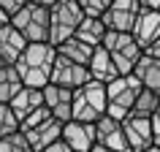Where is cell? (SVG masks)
<instances>
[{"label": "cell", "instance_id": "cell-1", "mask_svg": "<svg viewBox=\"0 0 160 152\" xmlns=\"http://www.w3.org/2000/svg\"><path fill=\"white\" fill-rule=\"evenodd\" d=\"M57 60V52L49 41L43 43H27L22 54L14 63V71H17L22 87H30V90H41V87L49 84V73L52 65Z\"/></svg>", "mask_w": 160, "mask_h": 152}, {"label": "cell", "instance_id": "cell-2", "mask_svg": "<svg viewBox=\"0 0 160 152\" xmlns=\"http://www.w3.org/2000/svg\"><path fill=\"white\" fill-rule=\"evenodd\" d=\"M106 114V90L98 82H87L71 95V119L95 125Z\"/></svg>", "mask_w": 160, "mask_h": 152}, {"label": "cell", "instance_id": "cell-3", "mask_svg": "<svg viewBox=\"0 0 160 152\" xmlns=\"http://www.w3.org/2000/svg\"><path fill=\"white\" fill-rule=\"evenodd\" d=\"M8 25L25 38V43H43V41H49V8L25 3L17 14L8 17Z\"/></svg>", "mask_w": 160, "mask_h": 152}, {"label": "cell", "instance_id": "cell-4", "mask_svg": "<svg viewBox=\"0 0 160 152\" xmlns=\"http://www.w3.org/2000/svg\"><path fill=\"white\" fill-rule=\"evenodd\" d=\"M103 90H106V117L122 122L133 109V101H136V95L141 93V84L128 73V76L111 79L109 84H103Z\"/></svg>", "mask_w": 160, "mask_h": 152}, {"label": "cell", "instance_id": "cell-5", "mask_svg": "<svg viewBox=\"0 0 160 152\" xmlns=\"http://www.w3.org/2000/svg\"><path fill=\"white\" fill-rule=\"evenodd\" d=\"M82 19H84V14L76 6V0H60V3H54L49 8V43L57 46V43L68 41L76 33V27H79Z\"/></svg>", "mask_w": 160, "mask_h": 152}, {"label": "cell", "instance_id": "cell-6", "mask_svg": "<svg viewBox=\"0 0 160 152\" xmlns=\"http://www.w3.org/2000/svg\"><path fill=\"white\" fill-rule=\"evenodd\" d=\"M101 46L111 57V63H114V68H117L119 76H128L133 71L136 60L141 57V49L136 46V41L130 38V33H111V30H106Z\"/></svg>", "mask_w": 160, "mask_h": 152}, {"label": "cell", "instance_id": "cell-7", "mask_svg": "<svg viewBox=\"0 0 160 152\" xmlns=\"http://www.w3.org/2000/svg\"><path fill=\"white\" fill-rule=\"evenodd\" d=\"M138 11H141V6L136 0H111L109 8L101 17V25L106 30H111V33H130Z\"/></svg>", "mask_w": 160, "mask_h": 152}, {"label": "cell", "instance_id": "cell-8", "mask_svg": "<svg viewBox=\"0 0 160 152\" xmlns=\"http://www.w3.org/2000/svg\"><path fill=\"white\" fill-rule=\"evenodd\" d=\"M90 82V73H87L84 65H76L71 60L65 57H57L54 60V65H52V73H49V84H57L62 90H79L82 84Z\"/></svg>", "mask_w": 160, "mask_h": 152}, {"label": "cell", "instance_id": "cell-9", "mask_svg": "<svg viewBox=\"0 0 160 152\" xmlns=\"http://www.w3.org/2000/svg\"><path fill=\"white\" fill-rule=\"evenodd\" d=\"M122 136L130 152H144L147 147H158L152 139V128H149V117H125L122 122Z\"/></svg>", "mask_w": 160, "mask_h": 152}, {"label": "cell", "instance_id": "cell-10", "mask_svg": "<svg viewBox=\"0 0 160 152\" xmlns=\"http://www.w3.org/2000/svg\"><path fill=\"white\" fill-rule=\"evenodd\" d=\"M130 38L136 41L138 49H147L152 41H160V11H138V17L130 27Z\"/></svg>", "mask_w": 160, "mask_h": 152}, {"label": "cell", "instance_id": "cell-11", "mask_svg": "<svg viewBox=\"0 0 160 152\" xmlns=\"http://www.w3.org/2000/svg\"><path fill=\"white\" fill-rule=\"evenodd\" d=\"M60 141L71 152H90L95 147V128L87 122H65L60 130Z\"/></svg>", "mask_w": 160, "mask_h": 152}, {"label": "cell", "instance_id": "cell-12", "mask_svg": "<svg viewBox=\"0 0 160 152\" xmlns=\"http://www.w3.org/2000/svg\"><path fill=\"white\" fill-rule=\"evenodd\" d=\"M92 128H95V144H98V147L111 149V152H130L128 144H125V136H122L119 119H111V117L103 114Z\"/></svg>", "mask_w": 160, "mask_h": 152}, {"label": "cell", "instance_id": "cell-13", "mask_svg": "<svg viewBox=\"0 0 160 152\" xmlns=\"http://www.w3.org/2000/svg\"><path fill=\"white\" fill-rule=\"evenodd\" d=\"M71 90H62L57 84H46L41 87V101H43V109L49 111L57 122H71Z\"/></svg>", "mask_w": 160, "mask_h": 152}, {"label": "cell", "instance_id": "cell-14", "mask_svg": "<svg viewBox=\"0 0 160 152\" xmlns=\"http://www.w3.org/2000/svg\"><path fill=\"white\" fill-rule=\"evenodd\" d=\"M60 130H62V122H57L54 117H46L43 122L27 128V130H19V133L25 136V141L30 144L33 152H41L43 147H49V144H54L60 139Z\"/></svg>", "mask_w": 160, "mask_h": 152}, {"label": "cell", "instance_id": "cell-15", "mask_svg": "<svg viewBox=\"0 0 160 152\" xmlns=\"http://www.w3.org/2000/svg\"><path fill=\"white\" fill-rule=\"evenodd\" d=\"M87 73H90V82H98V84H109L111 79H117V68L111 63V57L106 54L103 46H95L90 60H87Z\"/></svg>", "mask_w": 160, "mask_h": 152}, {"label": "cell", "instance_id": "cell-16", "mask_svg": "<svg viewBox=\"0 0 160 152\" xmlns=\"http://www.w3.org/2000/svg\"><path fill=\"white\" fill-rule=\"evenodd\" d=\"M130 76L141 84V90L160 93V60H152V57H147V54H141V57L136 60Z\"/></svg>", "mask_w": 160, "mask_h": 152}, {"label": "cell", "instance_id": "cell-17", "mask_svg": "<svg viewBox=\"0 0 160 152\" xmlns=\"http://www.w3.org/2000/svg\"><path fill=\"white\" fill-rule=\"evenodd\" d=\"M41 106H43L41 90H30V87H22V90L8 101V109H11V114H14V119H17V125L25 117H30L35 109H41Z\"/></svg>", "mask_w": 160, "mask_h": 152}, {"label": "cell", "instance_id": "cell-18", "mask_svg": "<svg viewBox=\"0 0 160 152\" xmlns=\"http://www.w3.org/2000/svg\"><path fill=\"white\" fill-rule=\"evenodd\" d=\"M25 46H27L25 38H22L11 25L0 27V60H3V65H14Z\"/></svg>", "mask_w": 160, "mask_h": 152}, {"label": "cell", "instance_id": "cell-19", "mask_svg": "<svg viewBox=\"0 0 160 152\" xmlns=\"http://www.w3.org/2000/svg\"><path fill=\"white\" fill-rule=\"evenodd\" d=\"M103 35H106V27L101 25V19L84 17L82 22H79V27H76V33L71 35V38H76V41H82V43H87L90 49H95V46H101Z\"/></svg>", "mask_w": 160, "mask_h": 152}, {"label": "cell", "instance_id": "cell-20", "mask_svg": "<svg viewBox=\"0 0 160 152\" xmlns=\"http://www.w3.org/2000/svg\"><path fill=\"white\" fill-rule=\"evenodd\" d=\"M54 52H57V57H65V60L76 63V65H84V68H87L90 54H92V49H90L87 43L76 41V38H68V41L57 43V46H54Z\"/></svg>", "mask_w": 160, "mask_h": 152}, {"label": "cell", "instance_id": "cell-21", "mask_svg": "<svg viewBox=\"0 0 160 152\" xmlns=\"http://www.w3.org/2000/svg\"><path fill=\"white\" fill-rule=\"evenodd\" d=\"M160 111V93H149V90H141V93L136 95L133 101V109L128 117H152V114H158Z\"/></svg>", "mask_w": 160, "mask_h": 152}, {"label": "cell", "instance_id": "cell-22", "mask_svg": "<svg viewBox=\"0 0 160 152\" xmlns=\"http://www.w3.org/2000/svg\"><path fill=\"white\" fill-rule=\"evenodd\" d=\"M19 90H22V82H19L14 65H0V103L8 106V101L19 93Z\"/></svg>", "mask_w": 160, "mask_h": 152}, {"label": "cell", "instance_id": "cell-23", "mask_svg": "<svg viewBox=\"0 0 160 152\" xmlns=\"http://www.w3.org/2000/svg\"><path fill=\"white\" fill-rule=\"evenodd\" d=\"M0 152H33V149L25 141V136L17 130V133H8V136L0 139Z\"/></svg>", "mask_w": 160, "mask_h": 152}, {"label": "cell", "instance_id": "cell-24", "mask_svg": "<svg viewBox=\"0 0 160 152\" xmlns=\"http://www.w3.org/2000/svg\"><path fill=\"white\" fill-rule=\"evenodd\" d=\"M111 0H76V6L82 8V14L84 17H92V19H101L103 11L109 8Z\"/></svg>", "mask_w": 160, "mask_h": 152}, {"label": "cell", "instance_id": "cell-25", "mask_svg": "<svg viewBox=\"0 0 160 152\" xmlns=\"http://www.w3.org/2000/svg\"><path fill=\"white\" fill-rule=\"evenodd\" d=\"M17 130H19V125L14 119V114H11V109L6 103H0V139L8 136V133H17Z\"/></svg>", "mask_w": 160, "mask_h": 152}, {"label": "cell", "instance_id": "cell-26", "mask_svg": "<svg viewBox=\"0 0 160 152\" xmlns=\"http://www.w3.org/2000/svg\"><path fill=\"white\" fill-rule=\"evenodd\" d=\"M25 3H27V0H0V8H3V11L11 17V14H17V11L22 8Z\"/></svg>", "mask_w": 160, "mask_h": 152}, {"label": "cell", "instance_id": "cell-27", "mask_svg": "<svg viewBox=\"0 0 160 152\" xmlns=\"http://www.w3.org/2000/svg\"><path fill=\"white\" fill-rule=\"evenodd\" d=\"M149 128H152V139H155V144L160 147V111L149 117Z\"/></svg>", "mask_w": 160, "mask_h": 152}, {"label": "cell", "instance_id": "cell-28", "mask_svg": "<svg viewBox=\"0 0 160 152\" xmlns=\"http://www.w3.org/2000/svg\"><path fill=\"white\" fill-rule=\"evenodd\" d=\"M41 152H71V149H68L65 144H62V141H60V139H57V141H54V144H49V147H43Z\"/></svg>", "mask_w": 160, "mask_h": 152}, {"label": "cell", "instance_id": "cell-29", "mask_svg": "<svg viewBox=\"0 0 160 152\" xmlns=\"http://www.w3.org/2000/svg\"><path fill=\"white\" fill-rule=\"evenodd\" d=\"M136 3L147 11H160V0H136Z\"/></svg>", "mask_w": 160, "mask_h": 152}, {"label": "cell", "instance_id": "cell-30", "mask_svg": "<svg viewBox=\"0 0 160 152\" xmlns=\"http://www.w3.org/2000/svg\"><path fill=\"white\" fill-rule=\"evenodd\" d=\"M27 3H33V6H41V8H52L54 3H60V0H27Z\"/></svg>", "mask_w": 160, "mask_h": 152}, {"label": "cell", "instance_id": "cell-31", "mask_svg": "<svg viewBox=\"0 0 160 152\" xmlns=\"http://www.w3.org/2000/svg\"><path fill=\"white\" fill-rule=\"evenodd\" d=\"M3 25H8V14L0 8V27H3Z\"/></svg>", "mask_w": 160, "mask_h": 152}, {"label": "cell", "instance_id": "cell-32", "mask_svg": "<svg viewBox=\"0 0 160 152\" xmlns=\"http://www.w3.org/2000/svg\"><path fill=\"white\" fill-rule=\"evenodd\" d=\"M90 152H111V149H103V147H98V144H95V147H92Z\"/></svg>", "mask_w": 160, "mask_h": 152}, {"label": "cell", "instance_id": "cell-33", "mask_svg": "<svg viewBox=\"0 0 160 152\" xmlns=\"http://www.w3.org/2000/svg\"><path fill=\"white\" fill-rule=\"evenodd\" d=\"M144 152H160V147H147Z\"/></svg>", "mask_w": 160, "mask_h": 152}, {"label": "cell", "instance_id": "cell-34", "mask_svg": "<svg viewBox=\"0 0 160 152\" xmlns=\"http://www.w3.org/2000/svg\"><path fill=\"white\" fill-rule=\"evenodd\" d=\"M0 65H3V60H0Z\"/></svg>", "mask_w": 160, "mask_h": 152}]
</instances>
